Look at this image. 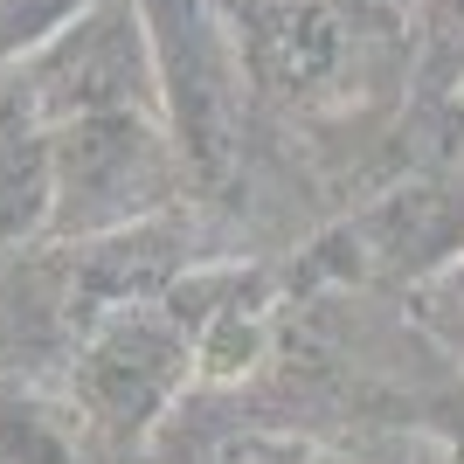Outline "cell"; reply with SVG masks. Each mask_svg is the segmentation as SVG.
<instances>
[{
  "mask_svg": "<svg viewBox=\"0 0 464 464\" xmlns=\"http://www.w3.org/2000/svg\"><path fill=\"white\" fill-rule=\"evenodd\" d=\"M464 256V188L458 180H402L340 215L326 236H312L298 256L305 285H388L423 291Z\"/></svg>",
  "mask_w": 464,
  "mask_h": 464,
  "instance_id": "5b68a950",
  "label": "cell"
},
{
  "mask_svg": "<svg viewBox=\"0 0 464 464\" xmlns=\"http://www.w3.org/2000/svg\"><path fill=\"white\" fill-rule=\"evenodd\" d=\"M167 312L194 333L201 382H243L277 347V291L256 264H188L167 285Z\"/></svg>",
  "mask_w": 464,
  "mask_h": 464,
  "instance_id": "8992f818",
  "label": "cell"
},
{
  "mask_svg": "<svg viewBox=\"0 0 464 464\" xmlns=\"http://www.w3.org/2000/svg\"><path fill=\"white\" fill-rule=\"evenodd\" d=\"M49 243V125L0 83V250Z\"/></svg>",
  "mask_w": 464,
  "mask_h": 464,
  "instance_id": "9c48e42d",
  "label": "cell"
},
{
  "mask_svg": "<svg viewBox=\"0 0 464 464\" xmlns=\"http://www.w3.org/2000/svg\"><path fill=\"white\" fill-rule=\"evenodd\" d=\"M194 382H201L194 333L167 312V298H139V305L91 312L77 326L63 388L83 409V423L104 437V450H132L174 416Z\"/></svg>",
  "mask_w": 464,
  "mask_h": 464,
  "instance_id": "3957f363",
  "label": "cell"
},
{
  "mask_svg": "<svg viewBox=\"0 0 464 464\" xmlns=\"http://www.w3.org/2000/svg\"><path fill=\"white\" fill-rule=\"evenodd\" d=\"M63 250H70V312H77V326L91 312L167 298V285L194 264L188 229L174 222V208L153 215V222H132V229L91 236V243H63Z\"/></svg>",
  "mask_w": 464,
  "mask_h": 464,
  "instance_id": "52a82bcc",
  "label": "cell"
},
{
  "mask_svg": "<svg viewBox=\"0 0 464 464\" xmlns=\"http://www.w3.org/2000/svg\"><path fill=\"white\" fill-rule=\"evenodd\" d=\"M208 464H353V458L319 444V437H305V430L250 423V430H229V437L208 450Z\"/></svg>",
  "mask_w": 464,
  "mask_h": 464,
  "instance_id": "30bf717a",
  "label": "cell"
},
{
  "mask_svg": "<svg viewBox=\"0 0 464 464\" xmlns=\"http://www.w3.org/2000/svg\"><path fill=\"white\" fill-rule=\"evenodd\" d=\"M70 7H83V0H0V70H7L28 42L49 35Z\"/></svg>",
  "mask_w": 464,
  "mask_h": 464,
  "instance_id": "8fae6325",
  "label": "cell"
},
{
  "mask_svg": "<svg viewBox=\"0 0 464 464\" xmlns=\"http://www.w3.org/2000/svg\"><path fill=\"white\" fill-rule=\"evenodd\" d=\"M104 437L83 423L70 388L49 395L35 382H0V464H97Z\"/></svg>",
  "mask_w": 464,
  "mask_h": 464,
  "instance_id": "ba28073f",
  "label": "cell"
},
{
  "mask_svg": "<svg viewBox=\"0 0 464 464\" xmlns=\"http://www.w3.org/2000/svg\"><path fill=\"white\" fill-rule=\"evenodd\" d=\"M423 305H430V319L464 347V256L450 264L444 277H430V285H423Z\"/></svg>",
  "mask_w": 464,
  "mask_h": 464,
  "instance_id": "7c38bea8",
  "label": "cell"
},
{
  "mask_svg": "<svg viewBox=\"0 0 464 464\" xmlns=\"http://www.w3.org/2000/svg\"><path fill=\"white\" fill-rule=\"evenodd\" d=\"M0 83L21 97L35 125H70V118H104V111H160V70H153V35L139 0H83L28 42Z\"/></svg>",
  "mask_w": 464,
  "mask_h": 464,
  "instance_id": "277c9868",
  "label": "cell"
},
{
  "mask_svg": "<svg viewBox=\"0 0 464 464\" xmlns=\"http://www.w3.org/2000/svg\"><path fill=\"white\" fill-rule=\"evenodd\" d=\"M450 464H464V458H450Z\"/></svg>",
  "mask_w": 464,
  "mask_h": 464,
  "instance_id": "4fadbf2b",
  "label": "cell"
},
{
  "mask_svg": "<svg viewBox=\"0 0 464 464\" xmlns=\"http://www.w3.org/2000/svg\"><path fill=\"white\" fill-rule=\"evenodd\" d=\"M188 194V167L160 111L70 118L49 132V243L153 222Z\"/></svg>",
  "mask_w": 464,
  "mask_h": 464,
  "instance_id": "7a4b0ae2",
  "label": "cell"
},
{
  "mask_svg": "<svg viewBox=\"0 0 464 464\" xmlns=\"http://www.w3.org/2000/svg\"><path fill=\"white\" fill-rule=\"evenodd\" d=\"M160 70V118L180 146L194 194H215L243 160L250 125V63L229 0H139Z\"/></svg>",
  "mask_w": 464,
  "mask_h": 464,
  "instance_id": "6da1fadb",
  "label": "cell"
}]
</instances>
